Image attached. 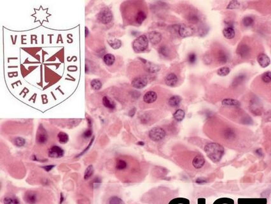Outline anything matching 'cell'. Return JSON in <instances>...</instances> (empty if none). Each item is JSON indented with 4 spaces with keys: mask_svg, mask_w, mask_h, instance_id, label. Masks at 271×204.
<instances>
[{
    "mask_svg": "<svg viewBox=\"0 0 271 204\" xmlns=\"http://www.w3.org/2000/svg\"><path fill=\"white\" fill-rule=\"evenodd\" d=\"M147 70L151 73H156L160 70V67L157 65L151 63H149L147 64Z\"/></svg>",
    "mask_w": 271,
    "mask_h": 204,
    "instance_id": "cell-32",
    "label": "cell"
},
{
    "mask_svg": "<svg viewBox=\"0 0 271 204\" xmlns=\"http://www.w3.org/2000/svg\"><path fill=\"white\" fill-rule=\"evenodd\" d=\"M159 52L161 53L162 55L166 56L167 54V51L166 48V47H160V49H159Z\"/></svg>",
    "mask_w": 271,
    "mask_h": 204,
    "instance_id": "cell-44",
    "label": "cell"
},
{
    "mask_svg": "<svg viewBox=\"0 0 271 204\" xmlns=\"http://www.w3.org/2000/svg\"><path fill=\"white\" fill-rule=\"evenodd\" d=\"M48 133L46 131V129L40 125L38 129L37 133H36V142L39 144H45L48 140Z\"/></svg>",
    "mask_w": 271,
    "mask_h": 204,
    "instance_id": "cell-11",
    "label": "cell"
},
{
    "mask_svg": "<svg viewBox=\"0 0 271 204\" xmlns=\"http://www.w3.org/2000/svg\"><path fill=\"white\" fill-rule=\"evenodd\" d=\"M135 112H136V109H133V110H131L130 112H129V116H130V117H133L134 114H135Z\"/></svg>",
    "mask_w": 271,
    "mask_h": 204,
    "instance_id": "cell-46",
    "label": "cell"
},
{
    "mask_svg": "<svg viewBox=\"0 0 271 204\" xmlns=\"http://www.w3.org/2000/svg\"><path fill=\"white\" fill-rule=\"evenodd\" d=\"M189 21L192 23H196L199 21V18L196 15H191L189 17Z\"/></svg>",
    "mask_w": 271,
    "mask_h": 204,
    "instance_id": "cell-40",
    "label": "cell"
},
{
    "mask_svg": "<svg viewBox=\"0 0 271 204\" xmlns=\"http://www.w3.org/2000/svg\"><path fill=\"white\" fill-rule=\"evenodd\" d=\"M185 116V113L182 109H178L173 114L174 119L177 121H182Z\"/></svg>",
    "mask_w": 271,
    "mask_h": 204,
    "instance_id": "cell-27",
    "label": "cell"
},
{
    "mask_svg": "<svg viewBox=\"0 0 271 204\" xmlns=\"http://www.w3.org/2000/svg\"><path fill=\"white\" fill-rule=\"evenodd\" d=\"M157 94L153 91L146 92L143 96V101L147 104H152L157 100Z\"/></svg>",
    "mask_w": 271,
    "mask_h": 204,
    "instance_id": "cell-14",
    "label": "cell"
},
{
    "mask_svg": "<svg viewBox=\"0 0 271 204\" xmlns=\"http://www.w3.org/2000/svg\"><path fill=\"white\" fill-rule=\"evenodd\" d=\"M230 71H231V69H230L228 67H221L220 68L218 71H217V73L218 75L221 76V77H225L227 76V75L229 74Z\"/></svg>",
    "mask_w": 271,
    "mask_h": 204,
    "instance_id": "cell-33",
    "label": "cell"
},
{
    "mask_svg": "<svg viewBox=\"0 0 271 204\" xmlns=\"http://www.w3.org/2000/svg\"><path fill=\"white\" fill-rule=\"evenodd\" d=\"M254 22V19L252 17H250V16H248V17H245L243 20V25L244 26L248 27V26H251L252 24Z\"/></svg>",
    "mask_w": 271,
    "mask_h": 204,
    "instance_id": "cell-34",
    "label": "cell"
},
{
    "mask_svg": "<svg viewBox=\"0 0 271 204\" xmlns=\"http://www.w3.org/2000/svg\"><path fill=\"white\" fill-rule=\"evenodd\" d=\"M64 150L57 145L51 147L48 151V156L52 158H61L64 156Z\"/></svg>",
    "mask_w": 271,
    "mask_h": 204,
    "instance_id": "cell-10",
    "label": "cell"
},
{
    "mask_svg": "<svg viewBox=\"0 0 271 204\" xmlns=\"http://www.w3.org/2000/svg\"><path fill=\"white\" fill-rule=\"evenodd\" d=\"M178 77L174 73H171L168 74L166 79H165V83L166 85L170 87H175L178 84Z\"/></svg>",
    "mask_w": 271,
    "mask_h": 204,
    "instance_id": "cell-16",
    "label": "cell"
},
{
    "mask_svg": "<svg viewBox=\"0 0 271 204\" xmlns=\"http://www.w3.org/2000/svg\"><path fill=\"white\" fill-rule=\"evenodd\" d=\"M238 5H239V4H238L237 2L233 1V2H231V3H230V4L228 5L227 8L230 9H235V8H237L238 6Z\"/></svg>",
    "mask_w": 271,
    "mask_h": 204,
    "instance_id": "cell-41",
    "label": "cell"
},
{
    "mask_svg": "<svg viewBox=\"0 0 271 204\" xmlns=\"http://www.w3.org/2000/svg\"><path fill=\"white\" fill-rule=\"evenodd\" d=\"M196 61V55L194 53H190L188 56V61L191 64H193Z\"/></svg>",
    "mask_w": 271,
    "mask_h": 204,
    "instance_id": "cell-39",
    "label": "cell"
},
{
    "mask_svg": "<svg viewBox=\"0 0 271 204\" xmlns=\"http://www.w3.org/2000/svg\"><path fill=\"white\" fill-rule=\"evenodd\" d=\"M204 152L207 156L214 163L220 162L225 154V149L222 145L216 142H210L204 146Z\"/></svg>",
    "mask_w": 271,
    "mask_h": 204,
    "instance_id": "cell-2",
    "label": "cell"
},
{
    "mask_svg": "<svg viewBox=\"0 0 271 204\" xmlns=\"http://www.w3.org/2000/svg\"><path fill=\"white\" fill-rule=\"evenodd\" d=\"M115 170L119 177L127 183L142 179L144 172L141 163L134 158L120 156L115 159Z\"/></svg>",
    "mask_w": 271,
    "mask_h": 204,
    "instance_id": "cell-1",
    "label": "cell"
},
{
    "mask_svg": "<svg viewBox=\"0 0 271 204\" xmlns=\"http://www.w3.org/2000/svg\"><path fill=\"white\" fill-rule=\"evenodd\" d=\"M194 28L191 26L186 25V24H182L179 28V34L183 38L192 36L194 34Z\"/></svg>",
    "mask_w": 271,
    "mask_h": 204,
    "instance_id": "cell-13",
    "label": "cell"
},
{
    "mask_svg": "<svg viewBox=\"0 0 271 204\" xmlns=\"http://www.w3.org/2000/svg\"><path fill=\"white\" fill-rule=\"evenodd\" d=\"M256 80L258 88H262V93L271 96V71H265L260 75Z\"/></svg>",
    "mask_w": 271,
    "mask_h": 204,
    "instance_id": "cell-3",
    "label": "cell"
},
{
    "mask_svg": "<svg viewBox=\"0 0 271 204\" xmlns=\"http://www.w3.org/2000/svg\"><path fill=\"white\" fill-rule=\"evenodd\" d=\"M149 46V40L145 35H141L136 38L133 43V48L136 52L145 51Z\"/></svg>",
    "mask_w": 271,
    "mask_h": 204,
    "instance_id": "cell-4",
    "label": "cell"
},
{
    "mask_svg": "<svg viewBox=\"0 0 271 204\" xmlns=\"http://www.w3.org/2000/svg\"><path fill=\"white\" fill-rule=\"evenodd\" d=\"M182 102V98L179 96H172L168 100V105L171 107H176Z\"/></svg>",
    "mask_w": 271,
    "mask_h": 204,
    "instance_id": "cell-23",
    "label": "cell"
},
{
    "mask_svg": "<svg viewBox=\"0 0 271 204\" xmlns=\"http://www.w3.org/2000/svg\"><path fill=\"white\" fill-rule=\"evenodd\" d=\"M24 200L27 204H38L41 201V194L37 191H27L24 195Z\"/></svg>",
    "mask_w": 271,
    "mask_h": 204,
    "instance_id": "cell-6",
    "label": "cell"
},
{
    "mask_svg": "<svg viewBox=\"0 0 271 204\" xmlns=\"http://www.w3.org/2000/svg\"><path fill=\"white\" fill-rule=\"evenodd\" d=\"M221 138L226 142H234L237 138V132L233 127L225 126L221 130Z\"/></svg>",
    "mask_w": 271,
    "mask_h": 204,
    "instance_id": "cell-5",
    "label": "cell"
},
{
    "mask_svg": "<svg viewBox=\"0 0 271 204\" xmlns=\"http://www.w3.org/2000/svg\"><path fill=\"white\" fill-rule=\"evenodd\" d=\"M25 140L21 137H17L13 140V144L17 147H22L25 145Z\"/></svg>",
    "mask_w": 271,
    "mask_h": 204,
    "instance_id": "cell-35",
    "label": "cell"
},
{
    "mask_svg": "<svg viewBox=\"0 0 271 204\" xmlns=\"http://www.w3.org/2000/svg\"><path fill=\"white\" fill-rule=\"evenodd\" d=\"M103 61L107 66H111L115 61V58L114 55L111 54H106L104 56Z\"/></svg>",
    "mask_w": 271,
    "mask_h": 204,
    "instance_id": "cell-25",
    "label": "cell"
},
{
    "mask_svg": "<svg viewBox=\"0 0 271 204\" xmlns=\"http://www.w3.org/2000/svg\"><path fill=\"white\" fill-rule=\"evenodd\" d=\"M245 79V76L244 75H239L234 80V84H235V85H238L239 84L243 83V81Z\"/></svg>",
    "mask_w": 271,
    "mask_h": 204,
    "instance_id": "cell-38",
    "label": "cell"
},
{
    "mask_svg": "<svg viewBox=\"0 0 271 204\" xmlns=\"http://www.w3.org/2000/svg\"><path fill=\"white\" fill-rule=\"evenodd\" d=\"M106 204H126L124 201L118 195H111L106 201Z\"/></svg>",
    "mask_w": 271,
    "mask_h": 204,
    "instance_id": "cell-18",
    "label": "cell"
},
{
    "mask_svg": "<svg viewBox=\"0 0 271 204\" xmlns=\"http://www.w3.org/2000/svg\"><path fill=\"white\" fill-rule=\"evenodd\" d=\"M137 144L138 145H143L145 144L143 142H137Z\"/></svg>",
    "mask_w": 271,
    "mask_h": 204,
    "instance_id": "cell-48",
    "label": "cell"
},
{
    "mask_svg": "<svg viewBox=\"0 0 271 204\" xmlns=\"http://www.w3.org/2000/svg\"><path fill=\"white\" fill-rule=\"evenodd\" d=\"M257 61L260 66L262 68H266L270 63V60L269 57L265 54L261 53L257 56Z\"/></svg>",
    "mask_w": 271,
    "mask_h": 204,
    "instance_id": "cell-15",
    "label": "cell"
},
{
    "mask_svg": "<svg viewBox=\"0 0 271 204\" xmlns=\"http://www.w3.org/2000/svg\"><path fill=\"white\" fill-rule=\"evenodd\" d=\"M149 38L152 44L157 45L162 40V35L159 32L152 31L149 33Z\"/></svg>",
    "mask_w": 271,
    "mask_h": 204,
    "instance_id": "cell-17",
    "label": "cell"
},
{
    "mask_svg": "<svg viewBox=\"0 0 271 204\" xmlns=\"http://www.w3.org/2000/svg\"><path fill=\"white\" fill-rule=\"evenodd\" d=\"M103 104L106 108H107L110 110H113L115 109V103L108 96H104L103 98Z\"/></svg>",
    "mask_w": 271,
    "mask_h": 204,
    "instance_id": "cell-21",
    "label": "cell"
},
{
    "mask_svg": "<svg viewBox=\"0 0 271 204\" xmlns=\"http://www.w3.org/2000/svg\"><path fill=\"white\" fill-rule=\"evenodd\" d=\"M92 135V128H88L86 131L84 132V133H83V137L85 138H88L89 137H90Z\"/></svg>",
    "mask_w": 271,
    "mask_h": 204,
    "instance_id": "cell-37",
    "label": "cell"
},
{
    "mask_svg": "<svg viewBox=\"0 0 271 204\" xmlns=\"http://www.w3.org/2000/svg\"><path fill=\"white\" fill-rule=\"evenodd\" d=\"M108 44L113 48H114V49H118V48H119L122 45L121 41L117 39L108 41Z\"/></svg>",
    "mask_w": 271,
    "mask_h": 204,
    "instance_id": "cell-31",
    "label": "cell"
},
{
    "mask_svg": "<svg viewBox=\"0 0 271 204\" xmlns=\"http://www.w3.org/2000/svg\"><path fill=\"white\" fill-rule=\"evenodd\" d=\"M216 60L219 63L225 64L227 62L228 56L224 51L219 50L216 54Z\"/></svg>",
    "mask_w": 271,
    "mask_h": 204,
    "instance_id": "cell-22",
    "label": "cell"
},
{
    "mask_svg": "<svg viewBox=\"0 0 271 204\" xmlns=\"http://www.w3.org/2000/svg\"><path fill=\"white\" fill-rule=\"evenodd\" d=\"M166 132L161 127H155L149 132V137L153 142H159L165 138Z\"/></svg>",
    "mask_w": 271,
    "mask_h": 204,
    "instance_id": "cell-7",
    "label": "cell"
},
{
    "mask_svg": "<svg viewBox=\"0 0 271 204\" xmlns=\"http://www.w3.org/2000/svg\"><path fill=\"white\" fill-rule=\"evenodd\" d=\"M64 201V196L62 193H61V199H60V204H61Z\"/></svg>",
    "mask_w": 271,
    "mask_h": 204,
    "instance_id": "cell-47",
    "label": "cell"
},
{
    "mask_svg": "<svg viewBox=\"0 0 271 204\" xmlns=\"http://www.w3.org/2000/svg\"><path fill=\"white\" fill-rule=\"evenodd\" d=\"M223 34L225 38L228 40H231L235 37V32L234 28L232 27H227L223 31Z\"/></svg>",
    "mask_w": 271,
    "mask_h": 204,
    "instance_id": "cell-20",
    "label": "cell"
},
{
    "mask_svg": "<svg viewBox=\"0 0 271 204\" xmlns=\"http://www.w3.org/2000/svg\"><path fill=\"white\" fill-rule=\"evenodd\" d=\"M54 167V165H47V166H43L42 168L46 171V172H50L51 170H52V168Z\"/></svg>",
    "mask_w": 271,
    "mask_h": 204,
    "instance_id": "cell-45",
    "label": "cell"
},
{
    "mask_svg": "<svg viewBox=\"0 0 271 204\" xmlns=\"http://www.w3.org/2000/svg\"><path fill=\"white\" fill-rule=\"evenodd\" d=\"M90 86H91L92 89L95 91L100 90L102 87V83L98 79H94L90 83Z\"/></svg>",
    "mask_w": 271,
    "mask_h": 204,
    "instance_id": "cell-29",
    "label": "cell"
},
{
    "mask_svg": "<svg viewBox=\"0 0 271 204\" xmlns=\"http://www.w3.org/2000/svg\"><path fill=\"white\" fill-rule=\"evenodd\" d=\"M252 47L251 45L247 43V44H241L237 48V52L238 55H239L242 58H248L251 55V51Z\"/></svg>",
    "mask_w": 271,
    "mask_h": 204,
    "instance_id": "cell-9",
    "label": "cell"
},
{
    "mask_svg": "<svg viewBox=\"0 0 271 204\" xmlns=\"http://www.w3.org/2000/svg\"><path fill=\"white\" fill-rule=\"evenodd\" d=\"M94 140V138L93 137V138H92V139H91V140H90V143H89V145H88V146L87 147V148H86V149H85V150H84L83 151H82V152H81V153H80V154L79 155H78V156H81V155H82V154H84L85 152H87V151L88 150V149L90 148V145H92V142H93Z\"/></svg>",
    "mask_w": 271,
    "mask_h": 204,
    "instance_id": "cell-43",
    "label": "cell"
},
{
    "mask_svg": "<svg viewBox=\"0 0 271 204\" xmlns=\"http://www.w3.org/2000/svg\"><path fill=\"white\" fill-rule=\"evenodd\" d=\"M221 103H222V105L224 106H226V107H239L240 105V103L239 101L231 98L225 99Z\"/></svg>",
    "mask_w": 271,
    "mask_h": 204,
    "instance_id": "cell-24",
    "label": "cell"
},
{
    "mask_svg": "<svg viewBox=\"0 0 271 204\" xmlns=\"http://www.w3.org/2000/svg\"><path fill=\"white\" fill-rule=\"evenodd\" d=\"M195 183L199 184H202L206 183L207 180H206V179H205L204 177H199L196 179Z\"/></svg>",
    "mask_w": 271,
    "mask_h": 204,
    "instance_id": "cell-42",
    "label": "cell"
},
{
    "mask_svg": "<svg viewBox=\"0 0 271 204\" xmlns=\"http://www.w3.org/2000/svg\"><path fill=\"white\" fill-rule=\"evenodd\" d=\"M94 174V167L92 165H89L85 170L84 178L85 180H88L90 177H92Z\"/></svg>",
    "mask_w": 271,
    "mask_h": 204,
    "instance_id": "cell-30",
    "label": "cell"
},
{
    "mask_svg": "<svg viewBox=\"0 0 271 204\" xmlns=\"http://www.w3.org/2000/svg\"><path fill=\"white\" fill-rule=\"evenodd\" d=\"M131 84L134 88L142 89L148 84V79L146 76L136 77L133 80Z\"/></svg>",
    "mask_w": 271,
    "mask_h": 204,
    "instance_id": "cell-12",
    "label": "cell"
},
{
    "mask_svg": "<svg viewBox=\"0 0 271 204\" xmlns=\"http://www.w3.org/2000/svg\"><path fill=\"white\" fill-rule=\"evenodd\" d=\"M57 138H58L59 142L61 144H66L69 140V136L68 134H66L64 132H59L57 135Z\"/></svg>",
    "mask_w": 271,
    "mask_h": 204,
    "instance_id": "cell-28",
    "label": "cell"
},
{
    "mask_svg": "<svg viewBox=\"0 0 271 204\" xmlns=\"http://www.w3.org/2000/svg\"><path fill=\"white\" fill-rule=\"evenodd\" d=\"M224 203H227L228 204H234V201L228 198H221L216 200L214 204H222Z\"/></svg>",
    "mask_w": 271,
    "mask_h": 204,
    "instance_id": "cell-36",
    "label": "cell"
},
{
    "mask_svg": "<svg viewBox=\"0 0 271 204\" xmlns=\"http://www.w3.org/2000/svg\"><path fill=\"white\" fill-rule=\"evenodd\" d=\"M146 14L145 13V12L143 10H139L136 16L135 21L138 24H141L146 19Z\"/></svg>",
    "mask_w": 271,
    "mask_h": 204,
    "instance_id": "cell-26",
    "label": "cell"
},
{
    "mask_svg": "<svg viewBox=\"0 0 271 204\" xmlns=\"http://www.w3.org/2000/svg\"><path fill=\"white\" fill-rule=\"evenodd\" d=\"M97 19L101 23L106 24L111 21L113 19V15L110 9H108V8H104L97 15Z\"/></svg>",
    "mask_w": 271,
    "mask_h": 204,
    "instance_id": "cell-8",
    "label": "cell"
},
{
    "mask_svg": "<svg viewBox=\"0 0 271 204\" xmlns=\"http://www.w3.org/2000/svg\"><path fill=\"white\" fill-rule=\"evenodd\" d=\"M4 204H21L19 198L13 195H8L3 198Z\"/></svg>",
    "mask_w": 271,
    "mask_h": 204,
    "instance_id": "cell-19",
    "label": "cell"
}]
</instances>
